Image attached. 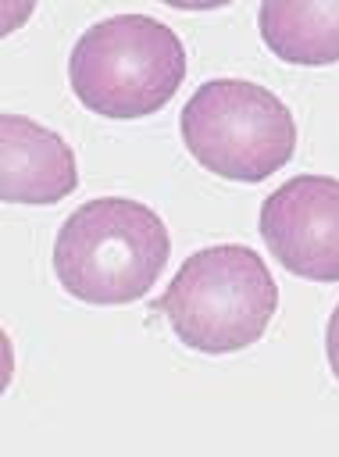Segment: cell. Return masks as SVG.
I'll return each instance as SVG.
<instances>
[{"label": "cell", "mask_w": 339, "mask_h": 457, "mask_svg": "<svg viewBox=\"0 0 339 457\" xmlns=\"http://www.w3.org/2000/svg\"><path fill=\"white\" fill-rule=\"evenodd\" d=\"M171 236L139 200L100 196L71 211L54 239V275L82 303H132L164 271Z\"/></svg>", "instance_id": "6da1fadb"}, {"label": "cell", "mask_w": 339, "mask_h": 457, "mask_svg": "<svg viewBox=\"0 0 339 457\" xmlns=\"http://www.w3.org/2000/svg\"><path fill=\"white\" fill-rule=\"evenodd\" d=\"M278 307L268 264L239 243L196 250L175 271L153 311L171 332L200 353H236L257 343Z\"/></svg>", "instance_id": "7a4b0ae2"}, {"label": "cell", "mask_w": 339, "mask_h": 457, "mask_svg": "<svg viewBox=\"0 0 339 457\" xmlns=\"http://www.w3.org/2000/svg\"><path fill=\"white\" fill-rule=\"evenodd\" d=\"M71 93L103 118H146L161 111L186 79L178 36L146 14H114L89 25L68 57Z\"/></svg>", "instance_id": "3957f363"}, {"label": "cell", "mask_w": 339, "mask_h": 457, "mask_svg": "<svg viewBox=\"0 0 339 457\" xmlns=\"http://www.w3.org/2000/svg\"><path fill=\"white\" fill-rule=\"evenodd\" d=\"M182 143L200 168L232 182H260L293 157L296 121L271 89L211 79L182 107Z\"/></svg>", "instance_id": "277c9868"}, {"label": "cell", "mask_w": 339, "mask_h": 457, "mask_svg": "<svg viewBox=\"0 0 339 457\" xmlns=\"http://www.w3.org/2000/svg\"><path fill=\"white\" fill-rule=\"evenodd\" d=\"M271 257L310 282H339V179L296 175L260 204Z\"/></svg>", "instance_id": "5b68a950"}, {"label": "cell", "mask_w": 339, "mask_h": 457, "mask_svg": "<svg viewBox=\"0 0 339 457\" xmlns=\"http://www.w3.org/2000/svg\"><path fill=\"white\" fill-rule=\"evenodd\" d=\"M79 182L71 146L32 118H0V196L4 204H57Z\"/></svg>", "instance_id": "8992f818"}, {"label": "cell", "mask_w": 339, "mask_h": 457, "mask_svg": "<svg viewBox=\"0 0 339 457\" xmlns=\"http://www.w3.org/2000/svg\"><path fill=\"white\" fill-rule=\"evenodd\" d=\"M257 29L264 46L289 64L339 61V0H260Z\"/></svg>", "instance_id": "52a82bcc"}, {"label": "cell", "mask_w": 339, "mask_h": 457, "mask_svg": "<svg viewBox=\"0 0 339 457\" xmlns=\"http://www.w3.org/2000/svg\"><path fill=\"white\" fill-rule=\"evenodd\" d=\"M36 0H4V36H11L29 14H32Z\"/></svg>", "instance_id": "ba28073f"}, {"label": "cell", "mask_w": 339, "mask_h": 457, "mask_svg": "<svg viewBox=\"0 0 339 457\" xmlns=\"http://www.w3.org/2000/svg\"><path fill=\"white\" fill-rule=\"evenodd\" d=\"M325 353H328L332 375L339 378V303H335V311H332V318H328V328H325Z\"/></svg>", "instance_id": "9c48e42d"}, {"label": "cell", "mask_w": 339, "mask_h": 457, "mask_svg": "<svg viewBox=\"0 0 339 457\" xmlns=\"http://www.w3.org/2000/svg\"><path fill=\"white\" fill-rule=\"evenodd\" d=\"M168 7H178V11H214V7H225L232 0H161Z\"/></svg>", "instance_id": "30bf717a"}]
</instances>
